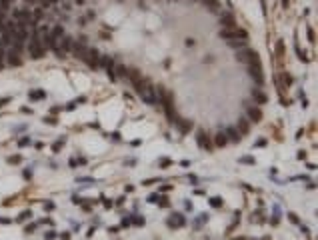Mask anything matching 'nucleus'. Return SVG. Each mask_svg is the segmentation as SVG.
<instances>
[{
    "label": "nucleus",
    "mask_w": 318,
    "mask_h": 240,
    "mask_svg": "<svg viewBox=\"0 0 318 240\" xmlns=\"http://www.w3.org/2000/svg\"><path fill=\"white\" fill-rule=\"evenodd\" d=\"M136 92L140 94V98L144 100L146 104H156V94H154V86L148 82V80H142V84L136 86Z\"/></svg>",
    "instance_id": "1"
},
{
    "label": "nucleus",
    "mask_w": 318,
    "mask_h": 240,
    "mask_svg": "<svg viewBox=\"0 0 318 240\" xmlns=\"http://www.w3.org/2000/svg\"><path fill=\"white\" fill-rule=\"evenodd\" d=\"M28 52H30V56L34 58V60H38V58H42L44 56V52H46V48L42 46V42H40V36L32 34V40H30V44H28Z\"/></svg>",
    "instance_id": "2"
},
{
    "label": "nucleus",
    "mask_w": 318,
    "mask_h": 240,
    "mask_svg": "<svg viewBox=\"0 0 318 240\" xmlns=\"http://www.w3.org/2000/svg\"><path fill=\"white\" fill-rule=\"evenodd\" d=\"M220 38H224V40H234V38H242V40H246L248 34H246V30H242V28H222L220 30Z\"/></svg>",
    "instance_id": "3"
},
{
    "label": "nucleus",
    "mask_w": 318,
    "mask_h": 240,
    "mask_svg": "<svg viewBox=\"0 0 318 240\" xmlns=\"http://www.w3.org/2000/svg\"><path fill=\"white\" fill-rule=\"evenodd\" d=\"M236 60H240V62H246V64H254V62H260L258 54H256L254 50H250V48L238 50V52H236Z\"/></svg>",
    "instance_id": "4"
},
{
    "label": "nucleus",
    "mask_w": 318,
    "mask_h": 240,
    "mask_svg": "<svg viewBox=\"0 0 318 240\" xmlns=\"http://www.w3.org/2000/svg\"><path fill=\"white\" fill-rule=\"evenodd\" d=\"M248 72H250V76L256 80L258 84H262V80H264V76H262V66H260V62H254V64H248Z\"/></svg>",
    "instance_id": "5"
},
{
    "label": "nucleus",
    "mask_w": 318,
    "mask_h": 240,
    "mask_svg": "<svg viewBox=\"0 0 318 240\" xmlns=\"http://www.w3.org/2000/svg\"><path fill=\"white\" fill-rule=\"evenodd\" d=\"M0 36H2L0 40H2V44H4V46H10L12 44V32L6 28V24H4V22H0Z\"/></svg>",
    "instance_id": "6"
},
{
    "label": "nucleus",
    "mask_w": 318,
    "mask_h": 240,
    "mask_svg": "<svg viewBox=\"0 0 318 240\" xmlns=\"http://www.w3.org/2000/svg\"><path fill=\"white\" fill-rule=\"evenodd\" d=\"M18 54H20V52H18L16 48H10V50L6 52V62H8L10 66H18V64L22 62V60L18 58Z\"/></svg>",
    "instance_id": "7"
},
{
    "label": "nucleus",
    "mask_w": 318,
    "mask_h": 240,
    "mask_svg": "<svg viewBox=\"0 0 318 240\" xmlns=\"http://www.w3.org/2000/svg\"><path fill=\"white\" fill-rule=\"evenodd\" d=\"M196 140H198V146H200V148H204V150H210V148H212V142L208 140V136H206L204 130H198Z\"/></svg>",
    "instance_id": "8"
},
{
    "label": "nucleus",
    "mask_w": 318,
    "mask_h": 240,
    "mask_svg": "<svg viewBox=\"0 0 318 240\" xmlns=\"http://www.w3.org/2000/svg\"><path fill=\"white\" fill-rule=\"evenodd\" d=\"M246 114H248V118L252 122H260L262 120V112L258 108H254V106H248V108H246Z\"/></svg>",
    "instance_id": "9"
},
{
    "label": "nucleus",
    "mask_w": 318,
    "mask_h": 240,
    "mask_svg": "<svg viewBox=\"0 0 318 240\" xmlns=\"http://www.w3.org/2000/svg\"><path fill=\"white\" fill-rule=\"evenodd\" d=\"M224 134H226V136H228V140H232V142H238L240 138H242V136H240V132L236 130V128H232V126H228Z\"/></svg>",
    "instance_id": "10"
},
{
    "label": "nucleus",
    "mask_w": 318,
    "mask_h": 240,
    "mask_svg": "<svg viewBox=\"0 0 318 240\" xmlns=\"http://www.w3.org/2000/svg\"><path fill=\"white\" fill-rule=\"evenodd\" d=\"M60 40H62V52H70V50H72V44H74V40H72L70 36H62Z\"/></svg>",
    "instance_id": "11"
},
{
    "label": "nucleus",
    "mask_w": 318,
    "mask_h": 240,
    "mask_svg": "<svg viewBox=\"0 0 318 240\" xmlns=\"http://www.w3.org/2000/svg\"><path fill=\"white\" fill-rule=\"evenodd\" d=\"M220 22H222V26H226V28H232V26H234V18H232L230 14H222Z\"/></svg>",
    "instance_id": "12"
},
{
    "label": "nucleus",
    "mask_w": 318,
    "mask_h": 240,
    "mask_svg": "<svg viewBox=\"0 0 318 240\" xmlns=\"http://www.w3.org/2000/svg\"><path fill=\"white\" fill-rule=\"evenodd\" d=\"M226 142H228V138H226V134H224V132H218V134H216V138H214V144H216V146H224Z\"/></svg>",
    "instance_id": "13"
},
{
    "label": "nucleus",
    "mask_w": 318,
    "mask_h": 240,
    "mask_svg": "<svg viewBox=\"0 0 318 240\" xmlns=\"http://www.w3.org/2000/svg\"><path fill=\"white\" fill-rule=\"evenodd\" d=\"M200 2H204V4H206V6H208L212 12H216L218 8H220V2H218V0H200Z\"/></svg>",
    "instance_id": "14"
},
{
    "label": "nucleus",
    "mask_w": 318,
    "mask_h": 240,
    "mask_svg": "<svg viewBox=\"0 0 318 240\" xmlns=\"http://www.w3.org/2000/svg\"><path fill=\"white\" fill-rule=\"evenodd\" d=\"M252 96H254V98H256V100H258L260 104H266V100H268V98H266V96H264L260 90H256V88L252 90Z\"/></svg>",
    "instance_id": "15"
},
{
    "label": "nucleus",
    "mask_w": 318,
    "mask_h": 240,
    "mask_svg": "<svg viewBox=\"0 0 318 240\" xmlns=\"http://www.w3.org/2000/svg\"><path fill=\"white\" fill-rule=\"evenodd\" d=\"M238 130H240V134H246V132H248V122H246V118H240L238 120Z\"/></svg>",
    "instance_id": "16"
},
{
    "label": "nucleus",
    "mask_w": 318,
    "mask_h": 240,
    "mask_svg": "<svg viewBox=\"0 0 318 240\" xmlns=\"http://www.w3.org/2000/svg\"><path fill=\"white\" fill-rule=\"evenodd\" d=\"M128 72H126V66L124 64H118L116 68H114V76H126Z\"/></svg>",
    "instance_id": "17"
},
{
    "label": "nucleus",
    "mask_w": 318,
    "mask_h": 240,
    "mask_svg": "<svg viewBox=\"0 0 318 240\" xmlns=\"http://www.w3.org/2000/svg\"><path fill=\"white\" fill-rule=\"evenodd\" d=\"M230 46L232 48H242V46H246V40H230Z\"/></svg>",
    "instance_id": "18"
},
{
    "label": "nucleus",
    "mask_w": 318,
    "mask_h": 240,
    "mask_svg": "<svg viewBox=\"0 0 318 240\" xmlns=\"http://www.w3.org/2000/svg\"><path fill=\"white\" fill-rule=\"evenodd\" d=\"M44 96V92L42 90H36V92H30V98H42Z\"/></svg>",
    "instance_id": "19"
},
{
    "label": "nucleus",
    "mask_w": 318,
    "mask_h": 240,
    "mask_svg": "<svg viewBox=\"0 0 318 240\" xmlns=\"http://www.w3.org/2000/svg\"><path fill=\"white\" fill-rule=\"evenodd\" d=\"M210 204H212V206H220L222 202H220V198L216 196V198H212V200H210Z\"/></svg>",
    "instance_id": "20"
},
{
    "label": "nucleus",
    "mask_w": 318,
    "mask_h": 240,
    "mask_svg": "<svg viewBox=\"0 0 318 240\" xmlns=\"http://www.w3.org/2000/svg\"><path fill=\"white\" fill-rule=\"evenodd\" d=\"M8 162H12V164H14V162H20V156H10Z\"/></svg>",
    "instance_id": "21"
},
{
    "label": "nucleus",
    "mask_w": 318,
    "mask_h": 240,
    "mask_svg": "<svg viewBox=\"0 0 318 240\" xmlns=\"http://www.w3.org/2000/svg\"><path fill=\"white\" fill-rule=\"evenodd\" d=\"M28 142H30V138H22V140H20V142H18V144H20V146H26V144H28Z\"/></svg>",
    "instance_id": "22"
},
{
    "label": "nucleus",
    "mask_w": 318,
    "mask_h": 240,
    "mask_svg": "<svg viewBox=\"0 0 318 240\" xmlns=\"http://www.w3.org/2000/svg\"><path fill=\"white\" fill-rule=\"evenodd\" d=\"M62 142H64V140H58L56 144H54V150H60V146H62Z\"/></svg>",
    "instance_id": "23"
},
{
    "label": "nucleus",
    "mask_w": 318,
    "mask_h": 240,
    "mask_svg": "<svg viewBox=\"0 0 318 240\" xmlns=\"http://www.w3.org/2000/svg\"><path fill=\"white\" fill-rule=\"evenodd\" d=\"M44 208H46V210H52V208H54V204H52V202H46Z\"/></svg>",
    "instance_id": "24"
},
{
    "label": "nucleus",
    "mask_w": 318,
    "mask_h": 240,
    "mask_svg": "<svg viewBox=\"0 0 318 240\" xmlns=\"http://www.w3.org/2000/svg\"><path fill=\"white\" fill-rule=\"evenodd\" d=\"M8 100H10V98H2V100H0V106H4V104L8 102Z\"/></svg>",
    "instance_id": "25"
},
{
    "label": "nucleus",
    "mask_w": 318,
    "mask_h": 240,
    "mask_svg": "<svg viewBox=\"0 0 318 240\" xmlns=\"http://www.w3.org/2000/svg\"><path fill=\"white\" fill-rule=\"evenodd\" d=\"M52 2H56V0H52Z\"/></svg>",
    "instance_id": "26"
}]
</instances>
